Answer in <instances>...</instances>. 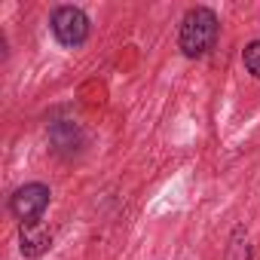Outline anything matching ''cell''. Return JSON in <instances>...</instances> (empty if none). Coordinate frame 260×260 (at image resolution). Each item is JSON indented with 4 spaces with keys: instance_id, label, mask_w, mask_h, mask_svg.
Returning a JSON list of instances; mask_svg holds the SVG:
<instances>
[{
    "instance_id": "3",
    "label": "cell",
    "mask_w": 260,
    "mask_h": 260,
    "mask_svg": "<svg viewBox=\"0 0 260 260\" xmlns=\"http://www.w3.org/2000/svg\"><path fill=\"white\" fill-rule=\"evenodd\" d=\"M49 187L34 181V184H25L19 187L13 196H10V211L22 220V223H37L43 217V211L49 208Z\"/></svg>"
},
{
    "instance_id": "4",
    "label": "cell",
    "mask_w": 260,
    "mask_h": 260,
    "mask_svg": "<svg viewBox=\"0 0 260 260\" xmlns=\"http://www.w3.org/2000/svg\"><path fill=\"white\" fill-rule=\"evenodd\" d=\"M49 242H52V233L46 230L43 220H37V223H22V230H19V248H22L25 257L43 254V251L49 248Z\"/></svg>"
},
{
    "instance_id": "2",
    "label": "cell",
    "mask_w": 260,
    "mask_h": 260,
    "mask_svg": "<svg viewBox=\"0 0 260 260\" xmlns=\"http://www.w3.org/2000/svg\"><path fill=\"white\" fill-rule=\"evenodd\" d=\"M49 28L61 46L74 49V46H83L89 37V16L80 7H58L49 19Z\"/></svg>"
},
{
    "instance_id": "5",
    "label": "cell",
    "mask_w": 260,
    "mask_h": 260,
    "mask_svg": "<svg viewBox=\"0 0 260 260\" xmlns=\"http://www.w3.org/2000/svg\"><path fill=\"white\" fill-rule=\"evenodd\" d=\"M242 64H245V71H248L254 80H260V40H251V43L245 46Z\"/></svg>"
},
{
    "instance_id": "1",
    "label": "cell",
    "mask_w": 260,
    "mask_h": 260,
    "mask_svg": "<svg viewBox=\"0 0 260 260\" xmlns=\"http://www.w3.org/2000/svg\"><path fill=\"white\" fill-rule=\"evenodd\" d=\"M217 13L208 7H193L187 10L184 22H181V34H178V46L187 58H202L214 49L217 43Z\"/></svg>"
}]
</instances>
